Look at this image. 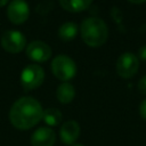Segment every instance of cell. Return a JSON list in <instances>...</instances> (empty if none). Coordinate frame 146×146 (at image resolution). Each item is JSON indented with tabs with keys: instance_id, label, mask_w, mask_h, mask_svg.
Wrapping results in <instances>:
<instances>
[{
	"instance_id": "8",
	"label": "cell",
	"mask_w": 146,
	"mask_h": 146,
	"mask_svg": "<svg viewBox=\"0 0 146 146\" xmlns=\"http://www.w3.org/2000/svg\"><path fill=\"white\" fill-rule=\"evenodd\" d=\"M26 56L36 63H43L51 56V48L43 41H32L26 47Z\"/></svg>"
},
{
	"instance_id": "1",
	"label": "cell",
	"mask_w": 146,
	"mask_h": 146,
	"mask_svg": "<svg viewBox=\"0 0 146 146\" xmlns=\"http://www.w3.org/2000/svg\"><path fill=\"white\" fill-rule=\"evenodd\" d=\"M42 115L41 104L30 96L21 97L9 110V121L18 130H29L35 127L42 120Z\"/></svg>"
},
{
	"instance_id": "14",
	"label": "cell",
	"mask_w": 146,
	"mask_h": 146,
	"mask_svg": "<svg viewBox=\"0 0 146 146\" xmlns=\"http://www.w3.org/2000/svg\"><path fill=\"white\" fill-rule=\"evenodd\" d=\"M42 120L44 121L46 124H48L49 127H56L59 123H62L63 120V115L62 112L58 108H47L43 111V115H42Z\"/></svg>"
},
{
	"instance_id": "11",
	"label": "cell",
	"mask_w": 146,
	"mask_h": 146,
	"mask_svg": "<svg viewBox=\"0 0 146 146\" xmlns=\"http://www.w3.org/2000/svg\"><path fill=\"white\" fill-rule=\"evenodd\" d=\"M74 96H75V89L68 82L60 83L56 90V97H57L58 102L62 104L71 103L74 99Z\"/></svg>"
},
{
	"instance_id": "13",
	"label": "cell",
	"mask_w": 146,
	"mask_h": 146,
	"mask_svg": "<svg viewBox=\"0 0 146 146\" xmlns=\"http://www.w3.org/2000/svg\"><path fill=\"white\" fill-rule=\"evenodd\" d=\"M78 34V25L73 22H67L60 25L58 29V36L63 41H71Z\"/></svg>"
},
{
	"instance_id": "17",
	"label": "cell",
	"mask_w": 146,
	"mask_h": 146,
	"mask_svg": "<svg viewBox=\"0 0 146 146\" xmlns=\"http://www.w3.org/2000/svg\"><path fill=\"white\" fill-rule=\"evenodd\" d=\"M138 56H139L140 59L146 60V44L138 49Z\"/></svg>"
},
{
	"instance_id": "16",
	"label": "cell",
	"mask_w": 146,
	"mask_h": 146,
	"mask_svg": "<svg viewBox=\"0 0 146 146\" xmlns=\"http://www.w3.org/2000/svg\"><path fill=\"white\" fill-rule=\"evenodd\" d=\"M139 115L144 119V120H146V98L140 103V105H139Z\"/></svg>"
},
{
	"instance_id": "7",
	"label": "cell",
	"mask_w": 146,
	"mask_h": 146,
	"mask_svg": "<svg viewBox=\"0 0 146 146\" xmlns=\"http://www.w3.org/2000/svg\"><path fill=\"white\" fill-rule=\"evenodd\" d=\"M30 15L29 5L24 0H11L7 8L8 19L13 24H23Z\"/></svg>"
},
{
	"instance_id": "4",
	"label": "cell",
	"mask_w": 146,
	"mask_h": 146,
	"mask_svg": "<svg viewBox=\"0 0 146 146\" xmlns=\"http://www.w3.org/2000/svg\"><path fill=\"white\" fill-rule=\"evenodd\" d=\"M44 80V71L38 64L27 65L21 74V84L25 91L39 88Z\"/></svg>"
},
{
	"instance_id": "9",
	"label": "cell",
	"mask_w": 146,
	"mask_h": 146,
	"mask_svg": "<svg viewBox=\"0 0 146 146\" xmlns=\"http://www.w3.org/2000/svg\"><path fill=\"white\" fill-rule=\"evenodd\" d=\"M80 131L81 129L76 121L70 120V121L64 122L59 129V137H60L62 143L64 145L72 146L73 144H75L76 139L79 138Z\"/></svg>"
},
{
	"instance_id": "19",
	"label": "cell",
	"mask_w": 146,
	"mask_h": 146,
	"mask_svg": "<svg viewBox=\"0 0 146 146\" xmlns=\"http://www.w3.org/2000/svg\"><path fill=\"white\" fill-rule=\"evenodd\" d=\"M8 1H9V0H0V7H3L5 5H7Z\"/></svg>"
},
{
	"instance_id": "20",
	"label": "cell",
	"mask_w": 146,
	"mask_h": 146,
	"mask_svg": "<svg viewBox=\"0 0 146 146\" xmlns=\"http://www.w3.org/2000/svg\"><path fill=\"white\" fill-rule=\"evenodd\" d=\"M72 146H84V145H81V144H73Z\"/></svg>"
},
{
	"instance_id": "6",
	"label": "cell",
	"mask_w": 146,
	"mask_h": 146,
	"mask_svg": "<svg viewBox=\"0 0 146 146\" xmlns=\"http://www.w3.org/2000/svg\"><path fill=\"white\" fill-rule=\"evenodd\" d=\"M2 48L10 54L21 52L26 46V39L23 33L14 30L6 31L1 36Z\"/></svg>"
},
{
	"instance_id": "10",
	"label": "cell",
	"mask_w": 146,
	"mask_h": 146,
	"mask_svg": "<svg viewBox=\"0 0 146 146\" xmlns=\"http://www.w3.org/2000/svg\"><path fill=\"white\" fill-rule=\"evenodd\" d=\"M56 133L50 127H40L31 136L32 146H54Z\"/></svg>"
},
{
	"instance_id": "15",
	"label": "cell",
	"mask_w": 146,
	"mask_h": 146,
	"mask_svg": "<svg viewBox=\"0 0 146 146\" xmlns=\"http://www.w3.org/2000/svg\"><path fill=\"white\" fill-rule=\"evenodd\" d=\"M138 90H139L141 94L146 95V75H144V76L139 80V82H138Z\"/></svg>"
},
{
	"instance_id": "3",
	"label": "cell",
	"mask_w": 146,
	"mask_h": 146,
	"mask_svg": "<svg viewBox=\"0 0 146 146\" xmlns=\"http://www.w3.org/2000/svg\"><path fill=\"white\" fill-rule=\"evenodd\" d=\"M51 71L58 80L66 82L75 76L76 65L71 57L66 55H58L51 62Z\"/></svg>"
},
{
	"instance_id": "2",
	"label": "cell",
	"mask_w": 146,
	"mask_h": 146,
	"mask_svg": "<svg viewBox=\"0 0 146 146\" xmlns=\"http://www.w3.org/2000/svg\"><path fill=\"white\" fill-rule=\"evenodd\" d=\"M80 32L83 42L92 48L103 46L108 36V29L106 23L98 17L86 18L81 23Z\"/></svg>"
},
{
	"instance_id": "12",
	"label": "cell",
	"mask_w": 146,
	"mask_h": 146,
	"mask_svg": "<svg viewBox=\"0 0 146 146\" xmlns=\"http://www.w3.org/2000/svg\"><path fill=\"white\" fill-rule=\"evenodd\" d=\"M92 0H59L63 9L70 13H80L89 8Z\"/></svg>"
},
{
	"instance_id": "18",
	"label": "cell",
	"mask_w": 146,
	"mask_h": 146,
	"mask_svg": "<svg viewBox=\"0 0 146 146\" xmlns=\"http://www.w3.org/2000/svg\"><path fill=\"white\" fill-rule=\"evenodd\" d=\"M129 2H132V3H143L145 2L146 0H128Z\"/></svg>"
},
{
	"instance_id": "5",
	"label": "cell",
	"mask_w": 146,
	"mask_h": 146,
	"mask_svg": "<svg viewBox=\"0 0 146 146\" xmlns=\"http://www.w3.org/2000/svg\"><path fill=\"white\" fill-rule=\"evenodd\" d=\"M116 73L123 79H130L138 72L139 59L132 52H123L116 60Z\"/></svg>"
}]
</instances>
